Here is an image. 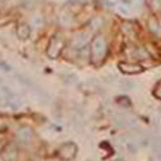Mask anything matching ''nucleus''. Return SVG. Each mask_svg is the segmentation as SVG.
<instances>
[{"label":"nucleus","mask_w":161,"mask_h":161,"mask_svg":"<svg viewBox=\"0 0 161 161\" xmlns=\"http://www.w3.org/2000/svg\"><path fill=\"white\" fill-rule=\"evenodd\" d=\"M106 50H107V45H106V42L102 36H97L93 39L92 48H90V53H92L93 58L96 61L103 59V57L106 56Z\"/></svg>","instance_id":"nucleus-1"},{"label":"nucleus","mask_w":161,"mask_h":161,"mask_svg":"<svg viewBox=\"0 0 161 161\" xmlns=\"http://www.w3.org/2000/svg\"><path fill=\"white\" fill-rule=\"evenodd\" d=\"M63 48H64V42H63V40L59 36L52 37L50 43L48 45V50H47L49 58H52V59L58 58L59 54L62 53V50H63Z\"/></svg>","instance_id":"nucleus-2"},{"label":"nucleus","mask_w":161,"mask_h":161,"mask_svg":"<svg viewBox=\"0 0 161 161\" xmlns=\"http://www.w3.org/2000/svg\"><path fill=\"white\" fill-rule=\"evenodd\" d=\"M77 153V146L74 143V142H66L63 143L61 147H59V150H58V155L62 160H66V161H69V160H72Z\"/></svg>","instance_id":"nucleus-3"},{"label":"nucleus","mask_w":161,"mask_h":161,"mask_svg":"<svg viewBox=\"0 0 161 161\" xmlns=\"http://www.w3.org/2000/svg\"><path fill=\"white\" fill-rule=\"evenodd\" d=\"M89 40H90V35L88 32H77L71 40V47L74 49H81L88 45Z\"/></svg>","instance_id":"nucleus-4"},{"label":"nucleus","mask_w":161,"mask_h":161,"mask_svg":"<svg viewBox=\"0 0 161 161\" xmlns=\"http://www.w3.org/2000/svg\"><path fill=\"white\" fill-rule=\"evenodd\" d=\"M119 69L121 72L126 75H137L143 71V67L137 63H130V62H121L119 63Z\"/></svg>","instance_id":"nucleus-5"},{"label":"nucleus","mask_w":161,"mask_h":161,"mask_svg":"<svg viewBox=\"0 0 161 161\" xmlns=\"http://www.w3.org/2000/svg\"><path fill=\"white\" fill-rule=\"evenodd\" d=\"M17 36H18V39H21V40H27L29 37H30V35H31V27L27 25V23H19L18 26H17Z\"/></svg>","instance_id":"nucleus-6"},{"label":"nucleus","mask_w":161,"mask_h":161,"mask_svg":"<svg viewBox=\"0 0 161 161\" xmlns=\"http://www.w3.org/2000/svg\"><path fill=\"white\" fill-rule=\"evenodd\" d=\"M17 137L22 142H30L31 138L34 137V130L29 126H23L17 131Z\"/></svg>","instance_id":"nucleus-7"},{"label":"nucleus","mask_w":161,"mask_h":161,"mask_svg":"<svg viewBox=\"0 0 161 161\" xmlns=\"http://www.w3.org/2000/svg\"><path fill=\"white\" fill-rule=\"evenodd\" d=\"M17 150L14 148V147H8V148L4 151L3 153V158L5 161H16L17 160Z\"/></svg>","instance_id":"nucleus-8"},{"label":"nucleus","mask_w":161,"mask_h":161,"mask_svg":"<svg viewBox=\"0 0 161 161\" xmlns=\"http://www.w3.org/2000/svg\"><path fill=\"white\" fill-rule=\"evenodd\" d=\"M59 22L62 26H70L72 23V14H70L69 12H62L59 14Z\"/></svg>","instance_id":"nucleus-9"},{"label":"nucleus","mask_w":161,"mask_h":161,"mask_svg":"<svg viewBox=\"0 0 161 161\" xmlns=\"http://www.w3.org/2000/svg\"><path fill=\"white\" fill-rule=\"evenodd\" d=\"M103 26V19L101 17H93V19L90 21V29L92 30H99Z\"/></svg>","instance_id":"nucleus-10"},{"label":"nucleus","mask_w":161,"mask_h":161,"mask_svg":"<svg viewBox=\"0 0 161 161\" xmlns=\"http://www.w3.org/2000/svg\"><path fill=\"white\" fill-rule=\"evenodd\" d=\"M44 19H43V16L42 14H37V13H35V14L32 16V25L35 26V27H42Z\"/></svg>","instance_id":"nucleus-11"},{"label":"nucleus","mask_w":161,"mask_h":161,"mask_svg":"<svg viewBox=\"0 0 161 161\" xmlns=\"http://www.w3.org/2000/svg\"><path fill=\"white\" fill-rule=\"evenodd\" d=\"M153 150H155V153L158 158H161V138L156 139L153 142Z\"/></svg>","instance_id":"nucleus-12"},{"label":"nucleus","mask_w":161,"mask_h":161,"mask_svg":"<svg viewBox=\"0 0 161 161\" xmlns=\"http://www.w3.org/2000/svg\"><path fill=\"white\" fill-rule=\"evenodd\" d=\"M150 29L155 34H160V26L155 19H150Z\"/></svg>","instance_id":"nucleus-13"},{"label":"nucleus","mask_w":161,"mask_h":161,"mask_svg":"<svg viewBox=\"0 0 161 161\" xmlns=\"http://www.w3.org/2000/svg\"><path fill=\"white\" fill-rule=\"evenodd\" d=\"M120 85H121L124 89H128V90H131L134 86H136V84H133L131 81H126V80H124V81H120Z\"/></svg>","instance_id":"nucleus-14"},{"label":"nucleus","mask_w":161,"mask_h":161,"mask_svg":"<svg viewBox=\"0 0 161 161\" xmlns=\"http://www.w3.org/2000/svg\"><path fill=\"white\" fill-rule=\"evenodd\" d=\"M117 10L121 13V14H124V16H129V14H130L129 9H128L125 5H119V7H117Z\"/></svg>","instance_id":"nucleus-15"},{"label":"nucleus","mask_w":161,"mask_h":161,"mask_svg":"<svg viewBox=\"0 0 161 161\" xmlns=\"http://www.w3.org/2000/svg\"><path fill=\"white\" fill-rule=\"evenodd\" d=\"M152 8L155 10H160L161 9V0H153L152 2Z\"/></svg>","instance_id":"nucleus-16"},{"label":"nucleus","mask_w":161,"mask_h":161,"mask_svg":"<svg viewBox=\"0 0 161 161\" xmlns=\"http://www.w3.org/2000/svg\"><path fill=\"white\" fill-rule=\"evenodd\" d=\"M128 150H129L130 153H136L137 152V146L134 144V143H129L128 144Z\"/></svg>","instance_id":"nucleus-17"},{"label":"nucleus","mask_w":161,"mask_h":161,"mask_svg":"<svg viewBox=\"0 0 161 161\" xmlns=\"http://www.w3.org/2000/svg\"><path fill=\"white\" fill-rule=\"evenodd\" d=\"M115 121H116V124H117V125H124V123H125V119H124L123 116H119V115H117Z\"/></svg>","instance_id":"nucleus-18"},{"label":"nucleus","mask_w":161,"mask_h":161,"mask_svg":"<svg viewBox=\"0 0 161 161\" xmlns=\"http://www.w3.org/2000/svg\"><path fill=\"white\" fill-rule=\"evenodd\" d=\"M155 96L161 99V83L157 85V88H156V90H155Z\"/></svg>","instance_id":"nucleus-19"},{"label":"nucleus","mask_w":161,"mask_h":161,"mask_svg":"<svg viewBox=\"0 0 161 161\" xmlns=\"http://www.w3.org/2000/svg\"><path fill=\"white\" fill-rule=\"evenodd\" d=\"M120 2H121V4L125 5V7L126 5H130V0H120Z\"/></svg>","instance_id":"nucleus-20"},{"label":"nucleus","mask_w":161,"mask_h":161,"mask_svg":"<svg viewBox=\"0 0 161 161\" xmlns=\"http://www.w3.org/2000/svg\"><path fill=\"white\" fill-rule=\"evenodd\" d=\"M158 114H160V115H161V106H160V107H158Z\"/></svg>","instance_id":"nucleus-21"},{"label":"nucleus","mask_w":161,"mask_h":161,"mask_svg":"<svg viewBox=\"0 0 161 161\" xmlns=\"http://www.w3.org/2000/svg\"><path fill=\"white\" fill-rule=\"evenodd\" d=\"M44 161H58V160H44Z\"/></svg>","instance_id":"nucleus-22"},{"label":"nucleus","mask_w":161,"mask_h":161,"mask_svg":"<svg viewBox=\"0 0 161 161\" xmlns=\"http://www.w3.org/2000/svg\"><path fill=\"white\" fill-rule=\"evenodd\" d=\"M115 161H124V160H121V158H117V160H115Z\"/></svg>","instance_id":"nucleus-23"},{"label":"nucleus","mask_w":161,"mask_h":161,"mask_svg":"<svg viewBox=\"0 0 161 161\" xmlns=\"http://www.w3.org/2000/svg\"><path fill=\"white\" fill-rule=\"evenodd\" d=\"M2 148H3V147H2V143H0V151H2Z\"/></svg>","instance_id":"nucleus-24"},{"label":"nucleus","mask_w":161,"mask_h":161,"mask_svg":"<svg viewBox=\"0 0 161 161\" xmlns=\"http://www.w3.org/2000/svg\"><path fill=\"white\" fill-rule=\"evenodd\" d=\"M0 161H4V158H2V157H0Z\"/></svg>","instance_id":"nucleus-25"},{"label":"nucleus","mask_w":161,"mask_h":161,"mask_svg":"<svg viewBox=\"0 0 161 161\" xmlns=\"http://www.w3.org/2000/svg\"><path fill=\"white\" fill-rule=\"evenodd\" d=\"M148 161H155V160H148Z\"/></svg>","instance_id":"nucleus-26"},{"label":"nucleus","mask_w":161,"mask_h":161,"mask_svg":"<svg viewBox=\"0 0 161 161\" xmlns=\"http://www.w3.org/2000/svg\"><path fill=\"white\" fill-rule=\"evenodd\" d=\"M139 2H142V0H139Z\"/></svg>","instance_id":"nucleus-27"},{"label":"nucleus","mask_w":161,"mask_h":161,"mask_svg":"<svg viewBox=\"0 0 161 161\" xmlns=\"http://www.w3.org/2000/svg\"><path fill=\"white\" fill-rule=\"evenodd\" d=\"M0 93H2V92H0Z\"/></svg>","instance_id":"nucleus-28"}]
</instances>
